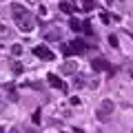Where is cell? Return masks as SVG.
I'll return each instance as SVG.
<instances>
[{"label": "cell", "mask_w": 133, "mask_h": 133, "mask_svg": "<svg viewBox=\"0 0 133 133\" xmlns=\"http://www.w3.org/2000/svg\"><path fill=\"white\" fill-rule=\"evenodd\" d=\"M11 16H14V22L18 24V29L22 33H31L33 29H36V18H33V14L24 5L14 2V5H11Z\"/></svg>", "instance_id": "1"}, {"label": "cell", "mask_w": 133, "mask_h": 133, "mask_svg": "<svg viewBox=\"0 0 133 133\" xmlns=\"http://www.w3.org/2000/svg\"><path fill=\"white\" fill-rule=\"evenodd\" d=\"M113 109H115V104H113V100H104V102H102V104L98 107V120L100 122H107V120H109V115L113 113Z\"/></svg>", "instance_id": "2"}, {"label": "cell", "mask_w": 133, "mask_h": 133, "mask_svg": "<svg viewBox=\"0 0 133 133\" xmlns=\"http://www.w3.org/2000/svg\"><path fill=\"white\" fill-rule=\"evenodd\" d=\"M84 51H89V44L84 42V40H73L69 47H64V53L66 56H76V53H84Z\"/></svg>", "instance_id": "3"}, {"label": "cell", "mask_w": 133, "mask_h": 133, "mask_svg": "<svg viewBox=\"0 0 133 133\" xmlns=\"http://www.w3.org/2000/svg\"><path fill=\"white\" fill-rule=\"evenodd\" d=\"M33 53H36L40 60H53V58H56V56H53V51H51V49H47L44 44H38V47L33 49Z\"/></svg>", "instance_id": "4"}, {"label": "cell", "mask_w": 133, "mask_h": 133, "mask_svg": "<svg viewBox=\"0 0 133 133\" xmlns=\"http://www.w3.org/2000/svg\"><path fill=\"white\" fill-rule=\"evenodd\" d=\"M91 66H93V71H107L109 69V60L107 58H93Z\"/></svg>", "instance_id": "5"}, {"label": "cell", "mask_w": 133, "mask_h": 133, "mask_svg": "<svg viewBox=\"0 0 133 133\" xmlns=\"http://www.w3.org/2000/svg\"><path fill=\"white\" fill-rule=\"evenodd\" d=\"M64 76H73V73L78 71V62H73V60H69V62H64L62 64V69H60Z\"/></svg>", "instance_id": "6"}, {"label": "cell", "mask_w": 133, "mask_h": 133, "mask_svg": "<svg viewBox=\"0 0 133 133\" xmlns=\"http://www.w3.org/2000/svg\"><path fill=\"white\" fill-rule=\"evenodd\" d=\"M47 80H49V84H51V87H56V89H60V91H66V84H64V82H62L58 76L49 73V76H47Z\"/></svg>", "instance_id": "7"}, {"label": "cell", "mask_w": 133, "mask_h": 133, "mask_svg": "<svg viewBox=\"0 0 133 133\" xmlns=\"http://www.w3.org/2000/svg\"><path fill=\"white\" fill-rule=\"evenodd\" d=\"M47 40H60L62 38V33H60V29H53V31H47V36H44Z\"/></svg>", "instance_id": "8"}, {"label": "cell", "mask_w": 133, "mask_h": 133, "mask_svg": "<svg viewBox=\"0 0 133 133\" xmlns=\"http://www.w3.org/2000/svg\"><path fill=\"white\" fill-rule=\"evenodd\" d=\"M5 89H7V93H9V100H11V102H16V100H18V95H16V91H14V84H7Z\"/></svg>", "instance_id": "9"}, {"label": "cell", "mask_w": 133, "mask_h": 133, "mask_svg": "<svg viewBox=\"0 0 133 133\" xmlns=\"http://www.w3.org/2000/svg\"><path fill=\"white\" fill-rule=\"evenodd\" d=\"M82 7H84V11H93L95 9V2H93V0H82Z\"/></svg>", "instance_id": "10"}, {"label": "cell", "mask_w": 133, "mask_h": 133, "mask_svg": "<svg viewBox=\"0 0 133 133\" xmlns=\"http://www.w3.org/2000/svg\"><path fill=\"white\" fill-rule=\"evenodd\" d=\"M9 36H11V29H7L5 24L0 22V38H9Z\"/></svg>", "instance_id": "11"}, {"label": "cell", "mask_w": 133, "mask_h": 133, "mask_svg": "<svg viewBox=\"0 0 133 133\" xmlns=\"http://www.w3.org/2000/svg\"><path fill=\"white\" fill-rule=\"evenodd\" d=\"M73 84H76V89H82V87L87 84V80H84V78H80V76H78V78H76V82H73Z\"/></svg>", "instance_id": "12"}, {"label": "cell", "mask_w": 133, "mask_h": 133, "mask_svg": "<svg viewBox=\"0 0 133 133\" xmlns=\"http://www.w3.org/2000/svg\"><path fill=\"white\" fill-rule=\"evenodd\" d=\"M60 9L64 11V14H71V11H73V7L69 5V2H62V5H60Z\"/></svg>", "instance_id": "13"}, {"label": "cell", "mask_w": 133, "mask_h": 133, "mask_svg": "<svg viewBox=\"0 0 133 133\" xmlns=\"http://www.w3.org/2000/svg\"><path fill=\"white\" fill-rule=\"evenodd\" d=\"M109 44H111V47H118V36H115V33L109 36Z\"/></svg>", "instance_id": "14"}, {"label": "cell", "mask_w": 133, "mask_h": 133, "mask_svg": "<svg viewBox=\"0 0 133 133\" xmlns=\"http://www.w3.org/2000/svg\"><path fill=\"white\" fill-rule=\"evenodd\" d=\"M11 69H14V73H22V64H20V62H14Z\"/></svg>", "instance_id": "15"}, {"label": "cell", "mask_w": 133, "mask_h": 133, "mask_svg": "<svg viewBox=\"0 0 133 133\" xmlns=\"http://www.w3.org/2000/svg\"><path fill=\"white\" fill-rule=\"evenodd\" d=\"M11 53H14V56H20V53H22V47H20V44H16V47L11 49Z\"/></svg>", "instance_id": "16"}, {"label": "cell", "mask_w": 133, "mask_h": 133, "mask_svg": "<svg viewBox=\"0 0 133 133\" xmlns=\"http://www.w3.org/2000/svg\"><path fill=\"white\" fill-rule=\"evenodd\" d=\"M33 122H36V124L40 122V111H36V113H33Z\"/></svg>", "instance_id": "17"}, {"label": "cell", "mask_w": 133, "mask_h": 133, "mask_svg": "<svg viewBox=\"0 0 133 133\" xmlns=\"http://www.w3.org/2000/svg\"><path fill=\"white\" fill-rule=\"evenodd\" d=\"M102 22H111V16L109 14H102Z\"/></svg>", "instance_id": "18"}, {"label": "cell", "mask_w": 133, "mask_h": 133, "mask_svg": "<svg viewBox=\"0 0 133 133\" xmlns=\"http://www.w3.org/2000/svg\"><path fill=\"white\" fill-rule=\"evenodd\" d=\"M0 2H2V0H0Z\"/></svg>", "instance_id": "19"}]
</instances>
